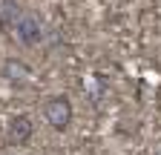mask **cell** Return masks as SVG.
Here are the masks:
<instances>
[{
  "label": "cell",
  "mask_w": 161,
  "mask_h": 155,
  "mask_svg": "<svg viewBox=\"0 0 161 155\" xmlns=\"http://www.w3.org/2000/svg\"><path fill=\"white\" fill-rule=\"evenodd\" d=\"M0 17H3V26H9L23 46L43 43V37H46L43 20H40L32 9L20 6L17 0H0Z\"/></svg>",
  "instance_id": "1"
},
{
  "label": "cell",
  "mask_w": 161,
  "mask_h": 155,
  "mask_svg": "<svg viewBox=\"0 0 161 155\" xmlns=\"http://www.w3.org/2000/svg\"><path fill=\"white\" fill-rule=\"evenodd\" d=\"M32 132H35V124H32L29 115H23V112H20V115H12V118H9V126H6V141L12 147H23V144H29Z\"/></svg>",
  "instance_id": "3"
},
{
  "label": "cell",
  "mask_w": 161,
  "mask_h": 155,
  "mask_svg": "<svg viewBox=\"0 0 161 155\" xmlns=\"http://www.w3.org/2000/svg\"><path fill=\"white\" fill-rule=\"evenodd\" d=\"M6 78L9 81H23V78H29V66H23L20 61H9L6 63Z\"/></svg>",
  "instance_id": "4"
},
{
  "label": "cell",
  "mask_w": 161,
  "mask_h": 155,
  "mask_svg": "<svg viewBox=\"0 0 161 155\" xmlns=\"http://www.w3.org/2000/svg\"><path fill=\"white\" fill-rule=\"evenodd\" d=\"M43 118L55 132H66L72 124V101L66 95H52L43 104Z\"/></svg>",
  "instance_id": "2"
}]
</instances>
